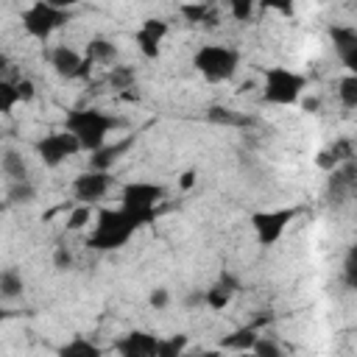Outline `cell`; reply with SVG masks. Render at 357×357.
<instances>
[{
  "label": "cell",
  "mask_w": 357,
  "mask_h": 357,
  "mask_svg": "<svg viewBox=\"0 0 357 357\" xmlns=\"http://www.w3.org/2000/svg\"><path fill=\"white\" fill-rule=\"evenodd\" d=\"M17 103H20L17 84L8 81V78H0V114H11Z\"/></svg>",
  "instance_id": "obj_28"
},
{
  "label": "cell",
  "mask_w": 357,
  "mask_h": 357,
  "mask_svg": "<svg viewBox=\"0 0 357 357\" xmlns=\"http://www.w3.org/2000/svg\"><path fill=\"white\" fill-rule=\"evenodd\" d=\"M226 3H229V11H231V17H234L237 22H248V20L254 17L257 0H226Z\"/></svg>",
  "instance_id": "obj_31"
},
{
  "label": "cell",
  "mask_w": 357,
  "mask_h": 357,
  "mask_svg": "<svg viewBox=\"0 0 357 357\" xmlns=\"http://www.w3.org/2000/svg\"><path fill=\"white\" fill-rule=\"evenodd\" d=\"M167 36V22L165 20H145L142 25H139V31L134 33V42H137V47H139V53L145 56V59H159V53H162V39Z\"/></svg>",
  "instance_id": "obj_11"
},
{
  "label": "cell",
  "mask_w": 357,
  "mask_h": 357,
  "mask_svg": "<svg viewBox=\"0 0 357 357\" xmlns=\"http://www.w3.org/2000/svg\"><path fill=\"white\" fill-rule=\"evenodd\" d=\"M262 6H268V8H273V11H279V14H293V6H296V0H262Z\"/></svg>",
  "instance_id": "obj_35"
},
{
  "label": "cell",
  "mask_w": 357,
  "mask_h": 357,
  "mask_svg": "<svg viewBox=\"0 0 357 357\" xmlns=\"http://www.w3.org/2000/svg\"><path fill=\"white\" fill-rule=\"evenodd\" d=\"M0 215H3V206H0Z\"/></svg>",
  "instance_id": "obj_43"
},
{
  "label": "cell",
  "mask_w": 357,
  "mask_h": 357,
  "mask_svg": "<svg viewBox=\"0 0 357 357\" xmlns=\"http://www.w3.org/2000/svg\"><path fill=\"white\" fill-rule=\"evenodd\" d=\"M187 304H190V307H201V304H204V293H201V290L190 293V296H187Z\"/></svg>",
  "instance_id": "obj_38"
},
{
  "label": "cell",
  "mask_w": 357,
  "mask_h": 357,
  "mask_svg": "<svg viewBox=\"0 0 357 357\" xmlns=\"http://www.w3.org/2000/svg\"><path fill=\"white\" fill-rule=\"evenodd\" d=\"M22 290H25L22 273H20L17 268H3V271H0V298L14 301V298L22 296Z\"/></svg>",
  "instance_id": "obj_19"
},
{
  "label": "cell",
  "mask_w": 357,
  "mask_h": 357,
  "mask_svg": "<svg viewBox=\"0 0 357 357\" xmlns=\"http://www.w3.org/2000/svg\"><path fill=\"white\" fill-rule=\"evenodd\" d=\"M251 351L259 357H282V346L271 335H257V340L251 343Z\"/></svg>",
  "instance_id": "obj_30"
},
{
  "label": "cell",
  "mask_w": 357,
  "mask_h": 357,
  "mask_svg": "<svg viewBox=\"0 0 357 357\" xmlns=\"http://www.w3.org/2000/svg\"><path fill=\"white\" fill-rule=\"evenodd\" d=\"M8 315H11V312H8V310H3V307H0V324H3V321H6V318H8Z\"/></svg>",
  "instance_id": "obj_41"
},
{
  "label": "cell",
  "mask_w": 357,
  "mask_h": 357,
  "mask_svg": "<svg viewBox=\"0 0 357 357\" xmlns=\"http://www.w3.org/2000/svg\"><path fill=\"white\" fill-rule=\"evenodd\" d=\"M165 190L159 184H151V181H131L123 187V195H120V209L137 223V226H145L156 218V206L162 201Z\"/></svg>",
  "instance_id": "obj_3"
},
{
  "label": "cell",
  "mask_w": 357,
  "mask_h": 357,
  "mask_svg": "<svg viewBox=\"0 0 357 357\" xmlns=\"http://www.w3.org/2000/svg\"><path fill=\"white\" fill-rule=\"evenodd\" d=\"M47 59H50L53 73L61 75V78H70V81H75V78H86V75L92 73V67H95L86 56H81L78 50H73V47H67V45L53 47Z\"/></svg>",
  "instance_id": "obj_9"
},
{
  "label": "cell",
  "mask_w": 357,
  "mask_h": 357,
  "mask_svg": "<svg viewBox=\"0 0 357 357\" xmlns=\"http://www.w3.org/2000/svg\"><path fill=\"white\" fill-rule=\"evenodd\" d=\"M307 86V78L296 70L287 67H271L265 70V84H262V98L273 106H293L301 100Z\"/></svg>",
  "instance_id": "obj_5"
},
{
  "label": "cell",
  "mask_w": 357,
  "mask_h": 357,
  "mask_svg": "<svg viewBox=\"0 0 357 357\" xmlns=\"http://www.w3.org/2000/svg\"><path fill=\"white\" fill-rule=\"evenodd\" d=\"M89 220H92V204H81L78 201L67 215V229L70 231H81L84 226H89Z\"/></svg>",
  "instance_id": "obj_27"
},
{
  "label": "cell",
  "mask_w": 357,
  "mask_h": 357,
  "mask_svg": "<svg viewBox=\"0 0 357 357\" xmlns=\"http://www.w3.org/2000/svg\"><path fill=\"white\" fill-rule=\"evenodd\" d=\"M78 151L81 148H78V142L70 131H53V134H45L36 142V156L42 159L45 167H59L67 159H73Z\"/></svg>",
  "instance_id": "obj_7"
},
{
  "label": "cell",
  "mask_w": 357,
  "mask_h": 357,
  "mask_svg": "<svg viewBox=\"0 0 357 357\" xmlns=\"http://www.w3.org/2000/svg\"><path fill=\"white\" fill-rule=\"evenodd\" d=\"M237 64H240V53L234 47H229V45H204L192 56V67L209 84L229 81L237 73Z\"/></svg>",
  "instance_id": "obj_4"
},
{
  "label": "cell",
  "mask_w": 357,
  "mask_h": 357,
  "mask_svg": "<svg viewBox=\"0 0 357 357\" xmlns=\"http://www.w3.org/2000/svg\"><path fill=\"white\" fill-rule=\"evenodd\" d=\"M47 3H50V6H56V8H67V11H70L78 0H47Z\"/></svg>",
  "instance_id": "obj_39"
},
{
  "label": "cell",
  "mask_w": 357,
  "mask_h": 357,
  "mask_svg": "<svg viewBox=\"0 0 357 357\" xmlns=\"http://www.w3.org/2000/svg\"><path fill=\"white\" fill-rule=\"evenodd\" d=\"M329 36L335 42V53L349 73H357V31L351 25H332Z\"/></svg>",
  "instance_id": "obj_12"
},
{
  "label": "cell",
  "mask_w": 357,
  "mask_h": 357,
  "mask_svg": "<svg viewBox=\"0 0 357 357\" xmlns=\"http://www.w3.org/2000/svg\"><path fill=\"white\" fill-rule=\"evenodd\" d=\"M67 22H70V11L67 8H56L47 0H36L31 8L22 11V28L28 31V36H33L39 42L50 39Z\"/></svg>",
  "instance_id": "obj_6"
},
{
  "label": "cell",
  "mask_w": 357,
  "mask_h": 357,
  "mask_svg": "<svg viewBox=\"0 0 357 357\" xmlns=\"http://www.w3.org/2000/svg\"><path fill=\"white\" fill-rule=\"evenodd\" d=\"M237 290H240L237 276H234V273H229V271H223V273L215 279V284H209V287L204 290V304H206L209 310L220 312L223 307H229V304H231V298H234V293H237Z\"/></svg>",
  "instance_id": "obj_13"
},
{
  "label": "cell",
  "mask_w": 357,
  "mask_h": 357,
  "mask_svg": "<svg viewBox=\"0 0 357 357\" xmlns=\"http://www.w3.org/2000/svg\"><path fill=\"white\" fill-rule=\"evenodd\" d=\"M298 209H268V212H257L251 218V226H254V234L259 240V245H273L284 231L287 226L296 220Z\"/></svg>",
  "instance_id": "obj_8"
},
{
  "label": "cell",
  "mask_w": 357,
  "mask_h": 357,
  "mask_svg": "<svg viewBox=\"0 0 357 357\" xmlns=\"http://www.w3.org/2000/svg\"><path fill=\"white\" fill-rule=\"evenodd\" d=\"M156 335L151 332H128L117 340V351L126 357H156Z\"/></svg>",
  "instance_id": "obj_15"
},
{
  "label": "cell",
  "mask_w": 357,
  "mask_h": 357,
  "mask_svg": "<svg viewBox=\"0 0 357 357\" xmlns=\"http://www.w3.org/2000/svg\"><path fill=\"white\" fill-rule=\"evenodd\" d=\"M178 14L187 20V22H195V25H201V22H215L218 17H215V8L209 6V3H204V0H192V3H184L181 8H178Z\"/></svg>",
  "instance_id": "obj_20"
},
{
  "label": "cell",
  "mask_w": 357,
  "mask_h": 357,
  "mask_svg": "<svg viewBox=\"0 0 357 357\" xmlns=\"http://www.w3.org/2000/svg\"><path fill=\"white\" fill-rule=\"evenodd\" d=\"M354 251H349V257H346V262H343V276H346V284L349 287H354L357 284V276H354Z\"/></svg>",
  "instance_id": "obj_36"
},
{
  "label": "cell",
  "mask_w": 357,
  "mask_h": 357,
  "mask_svg": "<svg viewBox=\"0 0 357 357\" xmlns=\"http://www.w3.org/2000/svg\"><path fill=\"white\" fill-rule=\"evenodd\" d=\"M318 106H321V100H318V98H310V100H304V109H312V112H315Z\"/></svg>",
  "instance_id": "obj_40"
},
{
  "label": "cell",
  "mask_w": 357,
  "mask_h": 357,
  "mask_svg": "<svg viewBox=\"0 0 357 357\" xmlns=\"http://www.w3.org/2000/svg\"><path fill=\"white\" fill-rule=\"evenodd\" d=\"M148 304H151L153 310H165V307L170 304V293H167V287H156V290H151Z\"/></svg>",
  "instance_id": "obj_33"
},
{
  "label": "cell",
  "mask_w": 357,
  "mask_h": 357,
  "mask_svg": "<svg viewBox=\"0 0 357 357\" xmlns=\"http://www.w3.org/2000/svg\"><path fill=\"white\" fill-rule=\"evenodd\" d=\"M131 145H134V134L126 137V139H114L112 145L103 142L98 151H92V156H89V167H92V170H112V165H114L123 153H128Z\"/></svg>",
  "instance_id": "obj_16"
},
{
  "label": "cell",
  "mask_w": 357,
  "mask_h": 357,
  "mask_svg": "<svg viewBox=\"0 0 357 357\" xmlns=\"http://www.w3.org/2000/svg\"><path fill=\"white\" fill-rule=\"evenodd\" d=\"M0 170L8 176V181H25V178H31V176H28V162H25V156H22L17 148L3 151V156H0Z\"/></svg>",
  "instance_id": "obj_17"
},
{
  "label": "cell",
  "mask_w": 357,
  "mask_h": 357,
  "mask_svg": "<svg viewBox=\"0 0 357 357\" xmlns=\"http://www.w3.org/2000/svg\"><path fill=\"white\" fill-rule=\"evenodd\" d=\"M109 184H112V176L109 170H84L73 178V195L81 201V204H92V201H100L106 192H109Z\"/></svg>",
  "instance_id": "obj_10"
},
{
  "label": "cell",
  "mask_w": 357,
  "mask_h": 357,
  "mask_svg": "<svg viewBox=\"0 0 357 357\" xmlns=\"http://www.w3.org/2000/svg\"><path fill=\"white\" fill-rule=\"evenodd\" d=\"M206 120H212V123H218V126H248V117L237 114V112L229 109V106H209Z\"/></svg>",
  "instance_id": "obj_23"
},
{
  "label": "cell",
  "mask_w": 357,
  "mask_h": 357,
  "mask_svg": "<svg viewBox=\"0 0 357 357\" xmlns=\"http://www.w3.org/2000/svg\"><path fill=\"white\" fill-rule=\"evenodd\" d=\"M33 195H36V187L31 184V178H25V181H11L6 198L11 204H28V201H33Z\"/></svg>",
  "instance_id": "obj_29"
},
{
  "label": "cell",
  "mask_w": 357,
  "mask_h": 357,
  "mask_svg": "<svg viewBox=\"0 0 357 357\" xmlns=\"http://www.w3.org/2000/svg\"><path fill=\"white\" fill-rule=\"evenodd\" d=\"M106 78H109V86H112V89H134V84H137L134 67H126V64L112 67Z\"/></svg>",
  "instance_id": "obj_24"
},
{
  "label": "cell",
  "mask_w": 357,
  "mask_h": 357,
  "mask_svg": "<svg viewBox=\"0 0 357 357\" xmlns=\"http://www.w3.org/2000/svg\"><path fill=\"white\" fill-rule=\"evenodd\" d=\"M84 56H86L92 64H112V61L117 59V47H114V42H109V39H103V36H95V39L86 42Z\"/></svg>",
  "instance_id": "obj_18"
},
{
  "label": "cell",
  "mask_w": 357,
  "mask_h": 357,
  "mask_svg": "<svg viewBox=\"0 0 357 357\" xmlns=\"http://www.w3.org/2000/svg\"><path fill=\"white\" fill-rule=\"evenodd\" d=\"M192 184H195V170H184V173L178 176V187H181V190H190Z\"/></svg>",
  "instance_id": "obj_37"
},
{
  "label": "cell",
  "mask_w": 357,
  "mask_h": 357,
  "mask_svg": "<svg viewBox=\"0 0 357 357\" xmlns=\"http://www.w3.org/2000/svg\"><path fill=\"white\" fill-rule=\"evenodd\" d=\"M53 265H56V268H61V271L73 265V254H70V248H67V245H59V248H56V254H53Z\"/></svg>",
  "instance_id": "obj_34"
},
{
  "label": "cell",
  "mask_w": 357,
  "mask_h": 357,
  "mask_svg": "<svg viewBox=\"0 0 357 357\" xmlns=\"http://www.w3.org/2000/svg\"><path fill=\"white\" fill-rule=\"evenodd\" d=\"M0 139H3V137H0Z\"/></svg>",
  "instance_id": "obj_44"
},
{
  "label": "cell",
  "mask_w": 357,
  "mask_h": 357,
  "mask_svg": "<svg viewBox=\"0 0 357 357\" xmlns=\"http://www.w3.org/2000/svg\"><path fill=\"white\" fill-rule=\"evenodd\" d=\"M337 98L346 109H357V75L349 73L346 78L337 81Z\"/></svg>",
  "instance_id": "obj_25"
},
{
  "label": "cell",
  "mask_w": 357,
  "mask_h": 357,
  "mask_svg": "<svg viewBox=\"0 0 357 357\" xmlns=\"http://www.w3.org/2000/svg\"><path fill=\"white\" fill-rule=\"evenodd\" d=\"M59 354H64V357H98V354H100V349H98L89 337L75 335L70 343H64V346L59 349Z\"/></svg>",
  "instance_id": "obj_22"
},
{
  "label": "cell",
  "mask_w": 357,
  "mask_h": 357,
  "mask_svg": "<svg viewBox=\"0 0 357 357\" xmlns=\"http://www.w3.org/2000/svg\"><path fill=\"white\" fill-rule=\"evenodd\" d=\"M137 229L139 226L123 209H100L95 218V229L86 237V245L95 251H117L131 240Z\"/></svg>",
  "instance_id": "obj_2"
},
{
  "label": "cell",
  "mask_w": 357,
  "mask_h": 357,
  "mask_svg": "<svg viewBox=\"0 0 357 357\" xmlns=\"http://www.w3.org/2000/svg\"><path fill=\"white\" fill-rule=\"evenodd\" d=\"M117 126H120V120L100 109H73L64 117V131H70L75 137L78 148L89 151V153L98 151L106 142L109 131H114Z\"/></svg>",
  "instance_id": "obj_1"
},
{
  "label": "cell",
  "mask_w": 357,
  "mask_h": 357,
  "mask_svg": "<svg viewBox=\"0 0 357 357\" xmlns=\"http://www.w3.org/2000/svg\"><path fill=\"white\" fill-rule=\"evenodd\" d=\"M17 84V95H20V103H28V100H33V95H36V86H33V81L31 78H20V81H14Z\"/></svg>",
  "instance_id": "obj_32"
},
{
  "label": "cell",
  "mask_w": 357,
  "mask_h": 357,
  "mask_svg": "<svg viewBox=\"0 0 357 357\" xmlns=\"http://www.w3.org/2000/svg\"><path fill=\"white\" fill-rule=\"evenodd\" d=\"M354 159H349V162H343V165H337L335 170H329V198H332V204H343V201H349L351 195H354Z\"/></svg>",
  "instance_id": "obj_14"
},
{
  "label": "cell",
  "mask_w": 357,
  "mask_h": 357,
  "mask_svg": "<svg viewBox=\"0 0 357 357\" xmlns=\"http://www.w3.org/2000/svg\"><path fill=\"white\" fill-rule=\"evenodd\" d=\"M6 67H8V59H6V56H0V70H6Z\"/></svg>",
  "instance_id": "obj_42"
},
{
  "label": "cell",
  "mask_w": 357,
  "mask_h": 357,
  "mask_svg": "<svg viewBox=\"0 0 357 357\" xmlns=\"http://www.w3.org/2000/svg\"><path fill=\"white\" fill-rule=\"evenodd\" d=\"M184 349H187V335H173V337L156 340V357H178Z\"/></svg>",
  "instance_id": "obj_26"
},
{
  "label": "cell",
  "mask_w": 357,
  "mask_h": 357,
  "mask_svg": "<svg viewBox=\"0 0 357 357\" xmlns=\"http://www.w3.org/2000/svg\"><path fill=\"white\" fill-rule=\"evenodd\" d=\"M257 326H243V329H234L231 335H226L220 340V349H231V351H251V343L257 340Z\"/></svg>",
  "instance_id": "obj_21"
}]
</instances>
